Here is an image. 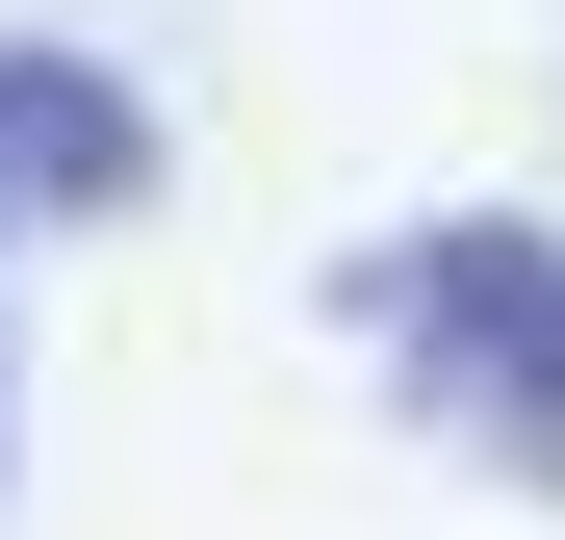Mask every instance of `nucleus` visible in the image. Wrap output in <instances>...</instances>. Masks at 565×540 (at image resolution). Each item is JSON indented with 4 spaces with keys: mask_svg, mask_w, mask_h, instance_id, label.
Segmentation results:
<instances>
[{
    "mask_svg": "<svg viewBox=\"0 0 565 540\" xmlns=\"http://www.w3.org/2000/svg\"><path fill=\"white\" fill-rule=\"evenodd\" d=\"M309 309H334V360H386V412L437 464H489V489L565 515V232L540 207H412V232H360Z\"/></svg>",
    "mask_w": 565,
    "mask_h": 540,
    "instance_id": "obj_1",
    "label": "nucleus"
},
{
    "mask_svg": "<svg viewBox=\"0 0 565 540\" xmlns=\"http://www.w3.org/2000/svg\"><path fill=\"white\" fill-rule=\"evenodd\" d=\"M0 464H26V335H0Z\"/></svg>",
    "mask_w": 565,
    "mask_h": 540,
    "instance_id": "obj_3",
    "label": "nucleus"
},
{
    "mask_svg": "<svg viewBox=\"0 0 565 540\" xmlns=\"http://www.w3.org/2000/svg\"><path fill=\"white\" fill-rule=\"evenodd\" d=\"M154 180H180V129H154V77H129V52L0 27V232H129Z\"/></svg>",
    "mask_w": 565,
    "mask_h": 540,
    "instance_id": "obj_2",
    "label": "nucleus"
}]
</instances>
